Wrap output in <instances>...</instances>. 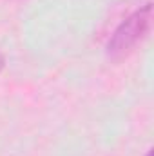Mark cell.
Segmentation results:
<instances>
[{"label": "cell", "mask_w": 154, "mask_h": 156, "mask_svg": "<svg viewBox=\"0 0 154 156\" xmlns=\"http://www.w3.org/2000/svg\"><path fill=\"white\" fill-rule=\"evenodd\" d=\"M152 24V4H145L143 7L134 9L131 15H127L105 44V53L111 60H121L127 56L142 40L147 37Z\"/></svg>", "instance_id": "obj_1"}, {"label": "cell", "mask_w": 154, "mask_h": 156, "mask_svg": "<svg viewBox=\"0 0 154 156\" xmlns=\"http://www.w3.org/2000/svg\"><path fill=\"white\" fill-rule=\"evenodd\" d=\"M4 66H5V58H4V55L0 53V73L4 71Z\"/></svg>", "instance_id": "obj_2"}, {"label": "cell", "mask_w": 154, "mask_h": 156, "mask_svg": "<svg viewBox=\"0 0 154 156\" xmlns=\"http://www.w3.org/2000/svg\"><path fill=\"white\" fill-rule=\"evenodd\" d=\"M147 156H152V151H151V149H149V153H147Z\"/></svg>", "instance_id": "obj_3"}]
</instances>
